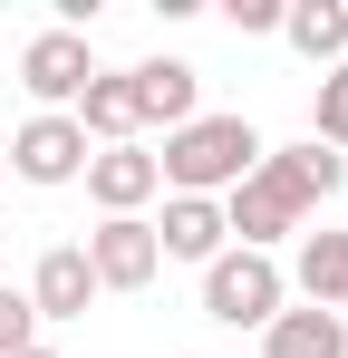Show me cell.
I'll return each instance as SVG.
<instances>
[{
  "mask_svg": "<svg viewBox=\"0 0 348 358\" xmlns=\"http://www.w3.org/2000/svg\"><path fill=\"white\" fill-rule=\"evenodd\" d=\"M261 155H271V136H261L252 117H194V126H174V136H165L155 175H165V194H203V203H223Z\"/></svg>",
  "mask_w": 348,
  "mask_h": 358,
  "instance_id": "cell-1",
  "label": "cell"
},
{
  "mask_svg": "<svg viewBox=\"0 0 348 358\" xmlns=\"http://www.w3.org/2000/svg\"><path fill=\"white\" fill-rule=\"evenodd\" d=\"M281 310H290L281 252H213L203 262V320L213 329H271Z\"/></svg>",
  "mask_w": 348,
  "mask_h": 358,
  "instance_id": "cell-2",
  "label": "cell"
},
{
  "mask_svg": "<svg viewBox=\"0 0 348 358\" xmlns=\"http://www.w3.org/2000/svg\"><path fill=\"white\" fill-rule=\"evenodd\" d=\"M223 233H232V252H281V242L310 233V203H300L271 165H252V175L223 194Z\"/></svg>",
  "mask_w": 348,
  "mask_h": 358,
  "instance_id": "cell-3",
  "label": "cell"
},
{
  "mask_svg": "<svg viewBox=\"0 0 348 358\" xmlns=\"http://www.w3.org/2000/svg\"><path fill=\"white\" fill-rule=\"evenodd\" d=\"M87 78H97V49H87L78 29H39V39L20 49V87H29L39 117H68V107L87 97Z\"/></svg>",
  "mask_w": 348,
  "mask_h": 358,
  "instance_id": "cell-4",
  "label": "cell"
},
{
  "mask_svg": "<svg viewBox=\"0 0 348 358\" xmlns=\"http://www.w3.org/2000/svg\"><path fill=\"white\" fill-rule=\"evenodd\" d=\"M78 252H87L97 291H145V281L165 271V252H155V223H145V213H116V223H97Z\"/></svg>",
  "mask_w": 348,
  "mask_h": 358,
  "instance_id": "cell-5",
  "label": "cell"
},
{
  "mask_svg": "<svg viewBox=\"0 0 348 358\" xmlns=\"http://www.w3.org/2000/svg\"><path fill=\"white\" fill-rule=\"evenodd\" d=\"M78 184H87L97 223H116V213H145V203L165 194V175H155V145H97Z\"/></svg>",
  "mask_w": 348,
  "mask_h": 358,
  "instance_id": "cell-6",
  "label": "cell"
},
{
  "mask_svg": "<svg viewBox=\"0 0 348 358\" xmlns=\"http://www.w3.org/2000/svg\"><path fill=\"white\" fill-rule=\"evenodd\" d=\"M87 136H78V117H29L20 136H10V175L20 184H78L87 175Z\"/></svg>",
  "mask_w": 348,
  "mask_h": 358,
  "instance_id": "cell-7",
  "label": "cell"
},
{
  "mask_svg": "<svg viewBox=\"0 0 348 358\" xmlns=\"http://www.w3.org/2000/svg\"><path fill=\"white\" fill-rule=\"evenodd\" d=\"M281 281L310 310H339L348 320V223H319V233H300V252L281 262Z\"/></svg>",
  "mask_w": 348,
  "mask_h": 358,
  "instance_id": "cell-8",
  "label": "cell"
},
{
  "mask_svg": "<svg viewBox=\"0 0 348 358\" xmlns=\"http://www.w3.org/2000/svg\"><path fill=\"white\" fill-rule=\"evenodd\" d=\"M136 78V126H194L203 117V68L194 59H145V68H126Z\"/></svg>",
  "mask_w": 348,
  "mask_h": 358,
  "instance_id": "cell-9",
  "label": "cell"
},
{
  "mask_svg": "<svg viewBox=\"0 0 348 358\" xmlns=\"http://www.w3.org/2000/svg\"><path fill=\"white\" fill-rule=\"evenodd\" d=\"M20 291H29V310H39V320H87L97 271H87V252H78V242H49V252H39V271H29Z\"/></svg>",
  "mask_w": 348,
  "mask_h": 358,
  "instance_id": "cell-10",
  "label": "cell"
},
{
  "mask_svg": "<svg viewBox=\"0 0 348 358\" xmlns=\"http://www.w3.org/2000/svg\"><path fill=\"white\" fill-rule=\"evenodd\" d=\"M155 252L165 262H213V252H232V233H223V203H203V194H165V213H155Z\"/></svg>",
  "mask_w": 348,
  "mask_h": 358,
  "instance_id": "cell-11",
  "label": "cell"
},
{
  "mask_svg": "<svg viewBox=\"0 0 348 358\" xmlns=\"http://www.w3.org/2000/svg\"><path fill=\"white\" fill-rule=\"evenodd\" d=\"M68 117H78L87 145H145V126H136V78H126V68H97Z\"/></svg>",
  "mask_w": 348,
  "mask_h": 358,
  "instance_id": "cell-12",
  "label": "cell"
},
{
  "mask_svg": "<svg viewBox=\"0 0 348 358\" xmlns=\"http://www.w3.org/2000/svg\"><path fill=\"white\" fill-rule=\"evenodd\" d=\"M281 39L329 78V68L348 59V0H290V10H281Z\"/></svg>",
  "mask_w": 348,
  "mask_h": 358,
  "instance_id": "cell-13",
  "label": "cell"
},
{
  "mask_svg": "<svg viewBox=\"0 0 348 358\" xmlns=\"http://www.w3.org/2000/svg\"><path fill=\"white\" fill-rule=\"evenodd\" d=\"M261 358H348V320L339 310H281L271 329H261Z\"/></svg>",
  "mask_w": 348,
  "mask_h": 358,
  "instance_id": "cell-14",
  "label": "cell"
},
{
  "mask_svg": "<svg viewBox=\"0 0 348 358\" xmlns=\"http://www.w3.org/2000/svg\"><path fill=\"white\" fill-rule=\"evenodd\" d=\"M261 165H271V175H281L290 194L310 203V213H319V203H329V194L348 184V155H329V145H310V136H300V145H271Z\"/></svg>",
  "mask_w": 348,
  "mask_h": 358,
  "instance_id": "cell-15",
  "label": "cell"
},
{
  "mask_svg": "<svg viewBox=\"0 0 348 358\" xmlns=\"http://www.w3.org/2000/svg\"><path fill=\"white\" fill-rule=\"evenodd\" d=\"M310 145H329V155H348V59L319 78V97H310Z\"/></svg>",
  "mask_w": 348,
  "mask_h": 358,
  "instance_id": "cell-16",
  "label": "cell"
},
{
  "mask_svg": "<svg viewBox=\"0 0 348 358\" xmlns=\"http://www.w3.org/2000/svg\"><path fill=\"white\" fill-rule=\"evenodd\" d=\"M29 349H39V310H29V291L0 281V358H29Z\"/></svg>",
  "mask_w": 348,
  "mask_h": 358,
  "instance_id": "cell-17",
  "label": "cell"
},
{
  "mask_svg": "<svg viewBox=\"0 0 348 358\" xmlns=\"http://www.w3.org/2000/svg\"><path fill=\"white\" fill-rule=\"evenodd\" d=\"M281 10H290V0H232V29H242V39H271Z\"/></svg>",
  "mask_w": 348,
  "mask_h": 358,
  "instance_id": "cell-18",
  "label": "cell"
},
{
  "mask_svg": "<svg viewBox=\"0 0 348 358\" xmlns=\"http://www.w3.org/2000/svg\"><path fill=\"white\" fill-rule=\"evenodd\" d=\"M29 358H58V349H49V339H39V349H29Z\"/></svg>",
  "mask_w": 348,
  "mask_h": 358,
  "instance_id": "cell-19",
  "label": "cell"
}]
</instances>
